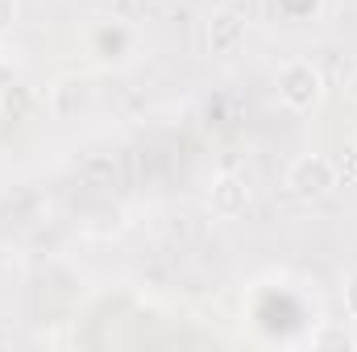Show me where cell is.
<instances>
[{"instance_id":"8992f818","label":"cell","mask_w":357,"mask_h":352,"mask_svg":"<svg viewBox=\"0 0 357 352\" xmlns=\"http://www.w3.org/2000/svg\"><path fill=\"white\" fill-rule=\"evenodd\" d=\"M17 21V0H0V29H8Z\"/></svg>"},{"instance_id":"277c9868","label":"cell","mask_w":357,"mask_h":352,"mask_svg":"<svg viewBox=\"0 0 357 352\" xmlns=\"http://www.w3.org/2000/svg\"><path fill=\"white\" fill-rule=\"evenodd\" d=\"M88 104H91V88L84 79H63L59 88L50 91V108H54V116H63V120L79 116V108H88Z\"/></svg>"},{"instance_id":"ba28073f","label":"cell","mask_w":357,"mask_h":352,"mask_svg":"<svg viewBox=\"0 0 357 352\" xmlns=\"http://www.w3.org/2000/svg\"><path fill=\"white\" fill-rule=\"evenodd\" d=\"M354 150H357V137H354Z\"/></svg>"},{"instance_id":"5b68a950","label":"cell","mask_w":357,"mask_h":352,"mask_svg":"<svg viewBox=\"0 0 357 352\" xmlns=\"http://www.w3.org/2000/svg\"><path fill=\"white\" fill-rule=\"evenodd\" d=\"M245 203H250V186H245L237 175H225L216 186H212V207H216V211H225V216H237Z\"/></svg>"},{"instance_id":"52a82bcc","label":"cell","mask_w":357,"mask_h":352,"mask_svg":"<svg viewBox=\"0 0 357 352\" xmlns=\"http://www.w3.org/2000/svg\"><path fill=\"white\" fill-rule=\"evenodd\" d=\"M345 307L354 311V319H357V273L349 278V286H345Z\"/></svg>"},{"instance_id":"3957f363","label":"cell","mask_w":357,"mask_h":352,"mask_svg":"<svg viewBox=\"0 0 357 352\" xmlns=\"http://www.w3.org/2000/svg\"><path fill=\"white\" fill-rule=\"evenodd\" d=\"M241 42H245V21L237 13H216L208 21V46H212V54H233Z\"/></svg>"},{"instance_id":"7a4b0ae2","label":"cell","mask_w":357,"mask_h":352,"mask_svg":"<svg viewBox=\"0 0 357 352\" xmlns=\"http://www.w3.org/2000/svg\"><path fill=\"white\" fill-rule=\"evenodd\" d=\"M320 95H324V79H320V71L312 63H287L282 67V75H278V99L287 108L307 112V108L320 104Z\"/></svg>"},{"instance_id":"6da1fadb","label":"cell","mask_w":357,"mask_h":352,"mask_svg":"<svg viewBox=\"0 0 357 352\" xmlns=\"http://www.w3.org/2000/svg\"><path fill=\"white\" fill-rule=\"evenodd\" d=\"M287 186H291L295 199H307V203H312V199H324V195L337 186V166H333L324 154H303V158L291 162Z\"/></svg>"}]
</instances>
